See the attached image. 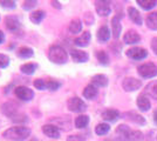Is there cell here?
Masks as SVG:
<instances>
[{
    "mask_svg": "<svg viewBox=\"0 0 157 141\" xmlns=\"http://www.w3.org/2000/svg\"><path fill=\"white\" fill-rule=\"evenodd\" d=\"M96 58H98V61L101 64V65H103V66H107V65H109V55L107 54V52L105 51H98L96 52Z\"/></svg>",
    "mask_w": 157,
    "mask_h": 141,
    "instance_id": "obj_30",
    "label": "cell"
},
{
    "mask_svg": "<svg viewBox=\"0 0 157 141\" xmlns=\"http://www.w3.org/2000/svg\"><path fill=\"white\" fill-rule=\"evenodd\" d=\"M29 135H31V129L27 127H24V126L10 127L8 129H6V131L2 133V136H4V138L10 139V140H14V141L26 140Z\"/></svg>",
    "mask_w": 157,
    "mask_h": 141,
    "instance_id": "obj_1",
    "label": "cell"
},
{
    "mask_svg": "<svg viewBox=\"0 0 157 141\" xmlns=\"http://www.w3.org/2000/svg\"><path fill=\"white\" fill-rule=\"evenodd\" d=\"M4 40H5V34H4L2 31H0V44H2Z\"/></svg>",
    "mask_w": 157,
    "mask_h": 141,
    "instance_id": "obj_44",
    "label": "cell"
},
{
    "mask_svg": "<svg viewBox=\"0 0 157 141\" xmlns=\"http://www.w3.org/2000/svg\"><path fill=\"white\" fill-rule=\"evenodd\" d=\"M92 85L95 87H105L108 85V78L103 74H96L92 78Z\"/></svg>",
    "mask_w": 157,
    "mask_h": 141,
    "instance_id": "obj_20",
    "label": "cell"
},
{
    "mask_svg": "<svg viewBox=\"0 0 157 141\" xmlns=\"http://www.w3.org/2000/svg\"><path fill=\"white\" fill-rule=\"evenodd\" d=\"M109 131H110V126L108 123H105V122L98 123V126L95 127V133L98 135H105Z\"/></svg>",
    "mask_w": 157,
    "mask_h": 141,
    "instance_id": "obj_33",
    "label": "cell"
},
{
    "mask_svg": "<svg viewBox=\"0 0 157 141\" xmlns=\"http://www.w3.org/2000/svg\"><path fill=\"white\" fill-rule=\"evenodd\" d=\"M156 140H157V136H156Z\"/></svg>",
    "mask_w": 157,
    "mask_h": 141,
    "instance_id": "obj_46",
    "label": "cell"
},
{
    "mask_svg": "<svg viewBox=\"0 0 157 141\" xmlns=\"http://www.w3.org/2000/svg\"><path fill=\"white\" fill-rule=\"evenodd\" d=\"M145 24L152 31H157V12H152V13L148 14L147 19H145Z\"/></svg>",
    "mask_w": 157,
    "mask_h": 141,
    "instance_id": "obj_27",
    "label": "cell"
},
{
    "mask_svg": "<svg viewBox=\"0 0 157 141\" xmlns=\"http://www.w3.org/2000/svg\"><path fill=\"white\" fill-rule=\"evenodd\" d=\"M10 65V58L6 54H0V68H6Z\"/></svg>",
    "mask_w": 157,
    "mask_h": 141,
    "instance_id": "obj_39",
    "label": "cell"
},
{
    "mask_svg": "<svg viewBox=\"0 0 157 141\" xmlns=\"http://www.w3.org/2000/svg\"><path fill=\"white\" fill-rule=\"evenodd\" d=\"M45 17H46V12L42 11V10H38V11H34V12L31 13L29 19H31L33 24H40L41 21L45 19Z\"/></svg>",
    "mask_w": 157,
    "mask_h": 141,
    "instance_id": "obj_24",
    "label": "cell"
},
{
    "mask_svg": "<svg viewBox=\"0 0 157 141\" xmlns=\"http://www.w3.org/2000/svg\"><path fill=\"white\" fill-rule=\"evenodd\" d=\"M136 104H137L138 109L142 111V112H147V111H149L151 107L150 100H149L148 96L144 95V94H141V95L138 96L137 100H136Z\"/></svg>",
    "mask_w": 157,
    "mask_h": 141,
    "instance_id": "obj_16",
    "label": "cell"
},
{
    "mask_svg": "<svg viewBox=\"0 0 157 141\" xmlns=\"http://www.w3.org/2000/svg\"><path fill=\"white\" fill-rule=\"evenodd\" d=\"M111 29H113V37L115 39H118L120 35H121V31H122V25H121L118 15H115L111 19Z\"/></svg>",
    "mask_w": 157,
    "mask_h": 141,
    "instance_id": "obj_17",
    "label": "cell"
},
{
    "mask_svg": "<svg viewBox=\"0 0 157 141\" xmlns=\"http://www.w3.org/2000/svg\"><path fill=\"white\" fill-rule=\"evenodd\" d=\"M151 48L155 52V54H157V38H154L151 40Z\"/></svg>",
    "mask_w": 157,
    "mask_h": 141,
    "instance_id": "obj_41",
    "label": "cell"
},
{
    "mask_svg": "<svg viewBox=\"0 0 157 141\" xmlns=\"http://www.w3.org/2000/svg\"><path fill=\"white\" fill-rule=\"evenodd\" d=\"M154 121H155V123L157 125V111L154 113Z\"/></svg>",
    "mask_w": 157,
    "mask_h": 141,
    "instance_id": "obj_45",
    "label": "cell"
},
{
    "mask_svg": "<svg viewBox=\"0 0 157 141\" xmlns=\"http://www.w3.org/2000/svg\"><path fill=\"white\" fill-rule=\"evenodd\" d=\"M68 29L72 34H78L82 31V22L80 19H73L71 22H69V26H68Z\"/></svg>",
    "mask_w": 157,
    "mask_h": 141,
    "instance_id": "obj_26",
    "label": "cell"
},
{
    "mask_svg": "<svg viewBox=\"0 0 157 141\" xmlns=\"http://www.w3.org/2000/svg\"><path fill=\"white\" fill-rule=\"evenodd\" d=\"M110 39V31L107 26H101L98 31V40L100 42H107Z\"/></svg>",
    "mask_w": 157,
    "mask_h": 141,
    "instance_id": "obj_22",
    "label": "cell"
},
{
    "mask_svg": "<svg viewBox=\"0 0 157 141\" xmlns=\"http://www.w3.org/2000/svg\"><path fill=\"white\" fill-rule=\"evenodd\" d=\"M120 112L116 109H105L102 113V119L105 121H109V122H115V121L120 119Z\"/></svg>",
    "mask_w": 157,
    "mask_h": 141,
    "instance_id": "obj_18",
    "label": "cell"
},
{
    "mask_svg": "<svg viewBox=\"0 0 157 141\" xmlns=\"http://www.w3.org/2000/svg\"><path fill=\"white\" fill-rule=\"evenodd\" d=\"M36 67H38V65H36V64L28 62V64H25V65H22V66L20 67V71H21V72H22L24 74H26V75H32V74L35 72Z\"/></svg>",
    "mask_w": 157,
    "mask_h": 141,
    "instance_id": "obj_29",
    "label": "cell"
},
{
    "mask_svg": "<svg viewBox=\"0 0 157 141\" xmlns=\"http://www.w3.org/2000/svg\"><path fill=\"white\" fill-rule=\"evenodd\" d=\"M128 15L130 18L132 22H135L136 25H142V17L141 13L138 12L135 7H128Z\"/></svg>",
    "mask_w": 157,
    "mask_h": 141,
    "instance_id": "obj_21",
    "label": "cell"
},
{
    "mask_svg": "<svg viewBox=\"0 0 157 141\" xmlns=\"http://www.w3.org/2000/svg\"><path fill=\"white\" fill-rule=\"evenodd\" d=\"M15 96L22 101H31L34 98V92L26 86H18L14 89Z\"/></svg>",
    "mask_w": 157,
    "mask_h": 141,
    "instance_id": "obj_6",
    "label": "cell"
},
{
    "mask_svg": "<svg viewBox=\"0 0 157 141\" xmlns=\"http://www.w3.org/2000/svg\"><path fill=\"white\" fill-rule=\"evenodd\" d=\"M18 55L22 59H28V58H32L34 55V52H33L32 48L29 47H21L18 51Z\"/></svg>",
    "mask_w": 157,
    "mask_h": 141,
    "instance_id": "obj_31",
    "label": "cell"
},
{
    "mask_svg": "<svg viewBox=\"0 0 157 141\" xmlns=\"http://www.w3.org/2000/svg\"><path fill=\"white\" fill-rule=\"evenodd\" d=\"M48 59L58 65H63L68 61V53L65 51L63 47L59 45H54L48 51Z\"/></svg>",
    "mask_w": 157,
    "mask_h": 141,
    "instance_id": "obj_2",
    "label": "cell"
},
{
    "mask_svg": "<svg viewBox=\"0 0 157 141\" xmlns=\"http://www.w3.org/2000/svg\"><path fill=\"white\" fill-rule=\"evenodd\" d=\"M51 4H52L55 8H61V4H60L59 1H51Z\"/></svg>",
    "mask_w": 157,
    "mask_h": 141,
    "instance_id": "obj_43",
    "label": "cell"
},
{
    "mask_svg": "<svg viewBox=\"0 0 157 141\" xmlns=\"http://www.w3.org/2000/svg\"><path fill=\"white\" fill-rule=\"evenodd\" d=\"M123 41H124L125 44H128V45H134V44H137V42L141 41V35H140L136 31L130 29V31H128V32L124 34Z\"/></svg>",
    "mask_w": 157,
    "mask_h": 141,
    "instance_id": "obj_13",
    "label": "cell"
},
{
    "mask_svg": "<svg viewBox=\"0 0 157 141\" xmlns=\"http://www.w3.org/2000/svg\"><path fill=\"white\" fill-rule=\"evenodd\" d=\"M95 10L100 17H108L111 12L110 2L109 1H96Z\"/></svg>",
    "mask_w": 157,
    "mask_h": 141,
    "instance_id": "obj_9",
    "label": "cell"
},
{
    "mask_svg": "<svg viewBox=\"0 0 157 141\" xmlns=\"http://www.w3.org/2000/svg\"><path fill=\"white\" fill-rule=\"evenodd\" d=\"M137 72L143 79H151L157 75V66L152 62H145L138 66Z\"/></svg>",
    "mask_w": 157,
    "mask_h": 141,
    "instance_id": "obj_4",
    "label": "cell"
},
{
    "mask_svg": "<svg viewBox=\"0 0 157 141\" xmlns=\"http://www.w3.org/2000/svg\"><path fill=\"white\" fill-rule=\"evenodd\" d=\"M46 85H47V89H49V91H56V89L61 86V84H60L59 81L54 80V79H49V80H47Z\"/></svg>",
    "mask_w": 157,
    "mask_h": 141,
    "instance_id": "obj_35",
    "label": "cell"
},
{
    "mask_svg": "<svg viewBox=\"0 0 157 141\" xmlns=\"http://www.w3.org/2000/svg\"><path fill=\"white\" fill-rule=\"evenodd\" d=\"M67 107L69 111H72L74 113H82L87 109V105L85 104V101L81 100L80 98L74 96L67 101Z\"/></svg>",
    "mask_w": 157,
    "mask_h": 141,
    "instance_id": "obj_5",
    "label": "cell"
},
{
    "mask_svg": "<svg viewBox=\"0 0 157 141\" xmlns=\"http://www.w3.org/2000/svg\"><path fill=\"white\" fill-rule=\"evenodd\" d=\"M98 95V88L95 87L94 85H88L86 86L85 89H83V96L86 99H89V100H93L95 99Z\"/></svg>",
    "mask_w": 157,
    "mask_h": 141,
    "instance_id": "obj_25",
    "label": "cell"
},
{
    "mask_svg": "<svg viewBox=\"0 0 157 141\" xmlns=\"http://www.w3.org/2000/svg\"><path fill=\"white\" fill-rule=\"evenodd\" d=\"M36 5H38V1H35V0H26L22 2V8L25 11H31L32 8L36 7Z\"/></svg>",
    "mask_w": 157,
    "mask_h": 141,
    "instance_id": "obj_36",
    "label": "cell"
},
{
    "mask_svg": "<svg viewBox=\"0 0 157 141\" xmlns=\"http://www.w3.org/2000/svg\"><path fill=\"white\" fill-rule=\"evenodd\" d=\"M123 116L129 121H131V122H134V123H137V125H141V126L145 125V119L141 114H137L136 112H127V113L123 114Z\"/></svg>",
    "mask_w": 157,
    "mask_h": 141,
    "instance_id": "obj_15",
    "label": "cell"
},
{
    "mask_svg": "<svg viewBox=\"0 0 157 141\" xmlns=\"http://www.w3.org/2000/svg\"><path fill=\"white\" fill-rule=\"evenodd\" d=\"M145 94L149 95L150 98L157 100V80H154L149 82L145 87Z\"/></svg>",
    "mask_w": 157,
    "mask_h": 141,
    "instance_id": "obj_23",
    "label": "cell"
},
{
    "mask_svg": "<svg viewBox=\"0 0 157 141\" xmlns=\"http://www.w3.org/2000/svg\"><path fill=\"white\" fill-rule=\"evenodd\" d=\"M142 86V81L136 79V78H132V76H128L125 78L124 80L122 81V87L125 92H134V91H137Z\"/></svg>",
    "mask_w": 157,
    "mask_h": 141,
    "instance_id": "obj_7",
    "label": "cell"
},
{
    "mask_svg": "<svg viewBox=\"0 0 157 141\" xmlns=\"http://www.w3.org/2000/svg\"><path fill=\"white\" fill-rule=\"evenodd\" d=\"M2 113L6 115L7 118H10V119H12V120L17 121V122H19V119L21 120V122L27 120V116L25 114H21L19 113V106L17 105V104H14V102H6V104H4L2 105Z\"/></svg>",
    "mask_w": 157,
    "mask_h": 141,
    "instance_id": "obj_3",
    "label": "cell"
},
{
    "mask_svg": "<svg viewBox=\"0 0 157 141\" xmlns=\"http://www.w3.org/2000/svg\"><path fill=\"white\" fill-rule=\"evenodd\" d=\"M137 5L142 7L143 10H151L157 5V1L155 0H137Z\"/></svg>",
    "mask_w": 157,
    "mask_h": 141,
    "instance_id": "obj_32",
    "label": "cell"
},
{
    "mask_svg": "<svg viewBox=\"0 0 157 141\" xmlns=\"http://www.w3.org/2000/svg\"><path fill=\"white\" fill-rule=\"evenodd\" d=\"M127 57L130 58L132 60H143L148 57V52L147 49H144L142 47H132V48H129L127 52Z\"/></svg>",
    "mask_w": 157,
    "mask_h": 141,
    "instance_id": "obj_8",
    "label": "cell"
},
{
    "mask_svg": "<svg viewBox=\"0 0 157 141\" xmlns=\"http://www.w3.org/2000/svg\"><path fill=\"white\" fill-rule=\"evenodd\" d=\"M44 134L51 138V139H59L60 138V129L54 125H45L42 127Z\"/></svg>",
    "mask_w": 157,
    "mask_h": 141,
    "instance_id": "obj_12",
    "label": "cell"
},
{
    "mask_svg": "<svg viewBox=\"0 0 157 141\" xmlns=\"http://www.w3.org/2000/svg\"><path fill=\"white\" fill-rule=\"evenodd\" d=\"M5 25L6 28L11 32H17L20 28V21L17 17L14 15H8L5 18Z\"/></svg>",
    "mask_w": 157,
    "mask_h": 141,
    "instance_id": "obj_11",
    "label": "cell"
},
{
    "mask_svg": "<svg viewBox=\"0 0 157 141\" xmlns=\"http://www.w3.org/2000/svg\"><path fill=\"white\" fill-rule=\"evenodd\" d=\"M85 18L86 20H87V22H88V25H92L93 22H94V18L92 17V13H87Z\"/></svg>",
    "mask_w": 157,
    "mask_h": 141,
    "instance_id": "obj_42",
    "label": "cell"
},
{
    "mask_svg": "<svg viewBox=\"0 0 157 141\" xmlns=\"http://www.w3.org/2000/svg\"><path fill=\"white\" fill-rule=\"evenodd\" d=\"M67 141H86L82 135H69L67 138Z\"/></svg>",
    "mask_w": 157,
    "mask_h": 141,
    "instance_id": "obj_40",
    "label": "cell"
},
{
    "mask_svg": "<svg viewBox=\"0 0 157 141\" xmlns=\"http://www.w3.org/2000/svg\"><path fill=\"white\" fill-rule=\"evenodd\" d=\"M144 135L141 131H131L129 135V141H143Z\"/></svg>",
    "mask_w": 157,
    "mask_h": 141,
    "instance_id": "obj_34",
    "label": "cell"
},
{
    "mask_svg": "<svg viewBox=\"0 0 157 141\" xmlns=\"http://www.w3.org/2000/svg\"><path fill=\"white\" fill-rule=\"evenodd\" d=\"M71 57L75 62H86L89 59L88 53L81 49H71Z\"/></svg>",
    "mask_w": 157,
    "mask_h": 141,
    "instance_id": "obj_14",
    "label": "cell"
},
{
    "mask_svg": "<svg viewBox=\"0 0 157 141\" xmlns=\"http://www.w3.org/2000/svg\"><path fill=\"white\" fill-rule=\"evenodd\" d=\"M0 6L4 8H8V10H13L15 8L17 4L15 1H11V0H0Z\"/></svg>",
    "mask_w": 157,
    "mask_h": 141,
    "instance_id": "obj_38",
    "label": "cell"
},
{
    "mask_svg": "<svg viewBox=\"0 0 157 141\" xmlns=\"http://www.w3.org/2000/svg\"><path fill=\"white\" fill-rule=\"evenodd\" d=\"M74 123H75V127H76V128L87 127V125L89 123V116H88V115H85V114L78 115V116H76V118H75Z\"/></svg>",
    "mask_w": 157,
    "mask_h": 141,
    "instance_id": "obj_28",
    "label": "cell"
},
{
    "mask_svg": "<svg viewBox=\"0 0 157 141\" xmlns=\"http://www.w3.org/2000/svg\"><path fill=\"white\" fill-rule=\"evenodd\" d=\"M131 129L128 128L125 125H120L116 128V136L115 141H129V135H130Z\"/></svg>",
    "mask_w": 157,
    "mask_h": 141,
    "instance_id": "obj_10",
    "label": "cell"
},
{
    "mask_svg": "<svg viewBox=\"0 0 157 141\" xmlns=\"http://www.w3.org/2000/svg\"><path fill=\"white\" fill-rule=\"evenodd\" d=\"M34 87L36 89H40V91H44V89H47V85H46V80L44 79H36V80L33 82Z\"/></svg>",
    "mask_w": 157,
    "mask_h": 141,
    "instance_id": "obj_37",
    "label": "cell"
},
{
    "mask_svg": "<svg viewBox=\"0 0 157 141\" xmlns=\"http://www.w3.org/2000/svg\"><path fill=\"white\" fill-rule=\"evenodd\" d=\"M90 39H92V34L87 31V32H83L78 38H76V39L74 40V42H75V45L78 47H86L89 45Z\"/></svg>",
    "mask_w": 157,
    "mask_h": 141,
    "instance_id": "obj_19",
    "label": "cell"
}]
</instances>
